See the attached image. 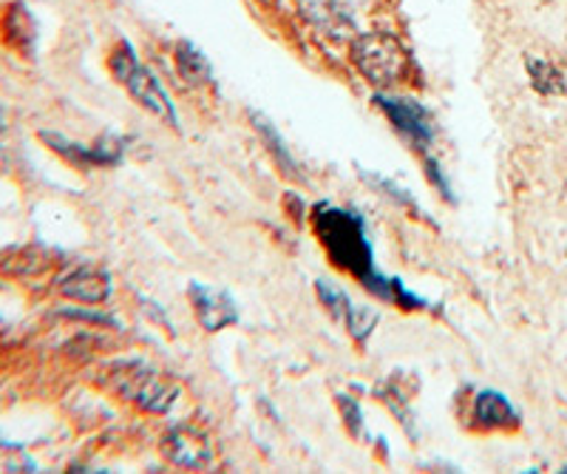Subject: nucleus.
<instances>
[{
    "mask_svg": "<svg viewBox=\"0 0 567 474\" xmlns=\"http://www.w3.org/2000/svg\"><path fill=\"white\" fill-rule=\"evenodd\" d=\"M341 321L347 324V330L352 332L354 341H367V338L374 332V327H378V321H381V312L372 310V307H361V305H354V301H349Z\"/></svg>",
    "mask_w": 567,
    "mask_h": 474,
    "instance_id": "nucleus-16",
    "label": "nucleus"
},
{
    "mask_svg": "<svg viewBox=\"0 0 567 474\" xmlns=\"http://www.w3.org/2000/svg\"><path fill=\"white\" fill-rule=\"evenodd\" d=\"M38 472V463L29 455L27 449H20L18 443H0V474H23Z\"/></svg>",
    "mask_w": 567,
    "mask_h": 474,
    "instance_id": "nucleus-17",
    "label": "nucleus"
},
{
    "mask_svg": "<svg viewBox=\"0 0 567 474\" xmlns=\"http://www.w3.org/2000/svg\"><path fill=\"white\" fill-rule=\"evenodd\" d=\"M378 398H381L383 403H386L389 410L394 412V415H398V421H400V426L406 429L409 435H417V432H414V415L412 412H409V403L403 401V398H400V392L398 390H392V387H386V390H378Z\"/></svg>",
    "mask_w": 567,
    "mask_h": 474,
    "instance_id": "nucleus-18",
    "label": "nucleus"
},
{
    "mask_svg": "<svg viewBox=\"0 0 567 474\" xmlns=\"http://www.w3.org/2000/svg\"><path fill=\"white\" fill-rule=\"evenodd\" d=\"M301 9L303 18L310 20L316 29H321L323 34H329L332 40H341L343 32L352 29L349 12H343V7L336 3V0H303Z\"/></svg>",
    "mask_w": 567,
    "mask_h": 474,
    "instance_id": "nucleus-11",
    "label": "nucleus"
},
{
    "mask_svg": "<svg viewBox=\"0 0 567 474\" xmlns=\"http://www.w3.org/2000/svg\"><path fill=\"white\" fill-rule=\"evenodd\" d=\"M40 140H43L49 148L58 156H63L65 163H71L74 168H111L123 159V145L103 140L97 145H83L74 143V140L63 137V134H54V131H40Z\"/></svg>",
    "mask_w": 567,
    "mask_h": 474,
    "instance_id": "nucleus-7",
    "label": "nucleus"
},
{
    "mask_svg": "<svg viewBox=\"0 0 567 474\" xmlns=\"http://www.w3.org/2000/svg\"><path fill=\"white\" fill-rule=\"evenodd\" d=\"M312 225L321 239L323 250H327L329 261L343 270V274L354 276L369 292L381 296L383 301H392L400 310H414V307H425L420 296H414L406 285L392 276H383L374 265L372 245H369L367 221L361 214H354L352 208H338L329 202H318L312 210Z\"/></svg>",
    "mask_w": 567,
    "mask_h": 474,
    "instance_id": "nucleus-1",
    "label": "nucleus"
},
{
    "mask_svg": "<svg viewBox=\"0 0 567 474\" xmlns=\"http://www.w3.org/2000/svg\"><path fill=\"white\" fill-rule=\"evenodd\" d=\"M187 296H190V305H194L196 321H199V327L205 332H219L239 321L236 301H233V296L227 290L207 285H190Z\"/></svg>",
    "mask_w": 567,
    "mask_h": 474,
    "instance_id": "nucleus-8",
    "label": "nucleus"
},
{
    "mask_svg": "<svg viewBox=\"0 0 567 474\" xmlns=\"http://www.w3.org/2000/svg\"><path fill=\"white\" fill-rule=\"evenodd\" d=\"M7 128V109H3V103H0V131Z\"/></svg>",
    "mask_w": 567,
    "mask_h": 474,
    "instance_id": "nucleus-22",
    "label": "nucleus"
},
{
    "mask_svg": "<svg viewBox=\"0 0 567 474\" xmlns=\"http://www.w3.org/2000/svg\"><path fill=\"white\" fill-rule=\"evenodd\" d=\"M174 60L176 69H179V78L185 80L187 85H207L213 80L210 63H207V58L194 47V43L179 40V43H176Z\"/></svg>",
    "mask_w": 567,
    "mask_h": 474,
    "instance_id": "nucleus-12",
    "label": "nucleus"
},
{
    "mask_svg": "<svg viewBox=\"0 0 567 474\" xmlns=\"http://www.w3.org/2000/svg\"><path fill=\"white\" fill-rule=\"evenodd\" d=\"M525 69H528L530 83H534V89L539 94H548V97L565 94V78H561V72L554 63L542 58H528L525 60Z\"/></svg>",
    "mask_w": 567,
    "mask_h": 474,
    "instance_id": "nucleus-15",
    "label": "nucleus"
},
{
    "mask_svg": "<svg viewBox=\"0 0 567 474\" xmlns=\"http://www.w3.org/2000/svg\"><path fill=\"white\" fill-rule=\"evenodd\" d=\"M336 401H338V410H341V418H343V423H347L349 426V432H352L354 437H361V432H363V410H361V403L354 401L352 395H336Z\"/></svg>",
    "mask_w": 567,
    "mask_h": 474,
    "instance_id": "nucleus-19",
    "label": "nucleus"
},
{
    "mask_svg": "<svg viewBox=\"0 0 567 474\" xmlns=\"http://www.w3.org/2000/svg\"><path fill=\"white\" fill-rule=\"evenodd\" d=\"M111 72H114V78L123 83L125 92H128L142 109L151 111V114H154L156 120H162V123H168L171 128H179V114H176L168 92L162 89L159 78L151 72L148 65H142L140 60H136V52L128 40H123V43L114 49V54H111Z\"/></svg>",
    "mask_w": 567,
    "mask_h": 474,
    "instance_id": "nucleus-3",
    "label": "nucleus"
},
{
    "mask_svg": "<svg viewBox=\"0 0 567 474\" xmlns=\"http://www.w3.org/2000/svg\"><path fill=\"white\" fill-rule=\"evenodd\" d=\"M471 421L480 429H514L519 423V412L514 410V403L496 390H483L474 398V410H471Z\"/></svg>",
    "mask_w": 567,
    "mask_h": 474,
    "instance_id": "nucleus-10",
    "label": "nucleus"
},
{
    "mask_svg": "<svg viewBox=\"0 0 567 474\" xmlns=\"http://www.w3.org/2000/svg\"><path fill=\"white\" fill-rule=\"evenodd\" d=\"M58 285L65 299L80 301V305H103L111 296V276L105 274L103 267L94 265L74 267Z\"/></svg>",
    "mask_w": 567,
    "mask_h": 474,
    "instance_id": "nucleus-9",
    "label": "nucleus"
},
{
    "mask_svg": "<svg viewBox=\"0 0 567 474\" xmlns=\"http://www.w3.org/2000/svg\"><path fill=\"white\" fill-rule=\"evenodd\" d=\"M349 58L352 65L363 78L378 89H389L406 74L409 54L400 47V40L386 32H369L358 34L349 47Z\"/></svg>",
    "mask_w": 567,
    "mask_h": 474,
    "instance_id": "nucleus-4",
    "label": "nucleus"
},
{
    "mask_svg": "<svg viewBox=\"0 0 567 474\" xmlns=\"http://www.w3.org/2000/svg\"><path fill=\"white\" fill-rule=\"evenodd\" d=\"M423 168H425V176H429V183H432L434 188L445 196V199L454 202V190H452V185H449V179H445V174H443V168H440L437 159H434V156H425Z\"/></svg>",
    "mask_w": 567,
    "mask_h": 474,
    "instance_id": "nucleus-21",
    "label": "nucleus"
},
{
    "mask_svg": "<svg viewBox=\"0 0 567 474\" xmlns=\"http://www.w3.org/2000/svg\"><path fill=\"white\" fill-rule=\"evenodd\" d=\"M252 125H256L258 137L265 140V145L270 148V154H272V159L278 163V168H281L287 176H292V179H298L301 174H298L296 156L290 154V148H287V143L281 140V134L272 128V123H267L265 117H258V114H256V117H252Z\"/></svg>",
    "mask_w": 567,
    "mask_h": 474,
    "instance_id": "nucleus-14",
    "label": "nucleus"
},
{
    "mask_svg": "<svg viewBox=\"0 0 567 474\" xmlns=\"http://www.w3.org/2000/svg\"><path fill=\"white\" fill-rule=\"evenodd\" d=\"M162 455L174 466L187 468V472H205L213 463V443L205 432L187 426V423H174L162 435Z\"/></svg>",
    "mask_w": 567,
    "mask_h": 474,
    "instance_id": "nucleus-5",
    "label": "nucleus"
},
{
    "mask_svg": "<svg viewBox=\"0 0 567 474\" xmlns=\"http://www.w3.org/2000/svg\"><path fill=\"white\" fill-rule=\"evenodd\" d=\"M3 34H7V43H12L18 52L29 54L34 47V38H38V29H34V20L29 14V9L23 3H14L7 12L3 20Z\"/></svg>",
    "mask_w": 567,
    "mask_h": 474,
    "instance_id": "nucleus-13",
    "label": "nucleus"
},
{
    "mask_svg": "<svg viewBox=\"0 0 567 474\" xmlns=\"http://www.w3.org/2000/svg\"><path fill=\"white\" fill-rule=\"evenodd\" d=\"M374 105H378V109L389 117V123H392L409 143L417 145L420 151H425L432 145V117H429V111H425L417 100L392 97V94H374Z\"/></svg>",
    "mask_w": 567,
    "mask_h": 474,
    "instance_id": "nucleus-6",
    "label": "nucleus"
},
{
    "mask_svg": "<svg viewBox=\"0 0 567 474\" xmlns=\"http://www.w3.org/2000/svg\"><path fill=\"white\" fill-rule=\"evenodd\" d=\"M367 179L374 185V188H381L383 194H389V199H394L398 205H403V208H409V210H417V202L409 196V190H403L400 185H394L392 179H386V176H378V174H367Z\"/></svg>",
    "mask_w": 567,
    "mask_h": 474,
    "instance_id": "nucleus-20",
    "label": "nucleus"
},
{
    "mask_svg": "<svg viewBox=\"0 0 567 474\" xmlns=\"http://www.w3.org/2000/svg\"><path fill=\"white\" fill-rule=\"evenodd\" d=\"M105 383L136 410L151 415H165L179 395V387L145 361H116L105 370Z\"/></svg>",
    "mask_w": 567,
    "mask_h": 474,
    "instance_id": "nucleus-2",
    "label": "nucleus"
}]
</instances>
